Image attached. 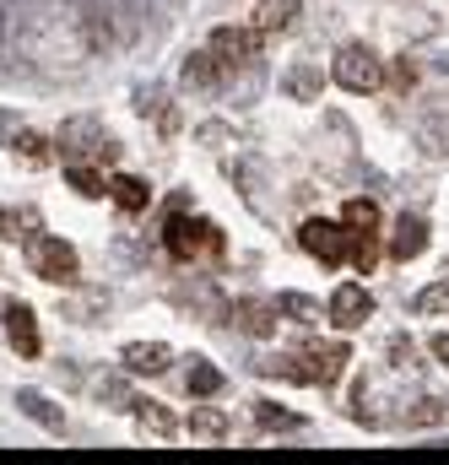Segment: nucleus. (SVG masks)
I'll return each mask as SVG.
<instances>
[{
    "mask_svg": "<svg viewBox=\"0 0 449 465\" xmlns=\"http://www.w3.org/2000/svg\"><path fill=\"white\" fill-rule=\"evenodd\" d=\"M11 33H16V44H22V54L38 65V71H82L98 49H93V38H87V27H82V16H76V0L71 5H55V0H38L22 22H11Z\"/></svg>",
    "mask_w": 449,
    "mask_h": 465,
    "instance_id": "obj_1",
    "label": "nucleus"
},
{
    "mask_svg": "<svg viewBox=\"0 0 449 465\" xmlns=\"http://www.w3.org/2000/svg\"><path fill=\"white\" fill-rule=\"evenodd\" d=\"M55 146H60V157H65V163H82V157L114 163V157H119V141L104 130V119H98V114H71L65 124H60Z\"/></svg>",
    "mask_w": 449,
    "mask_h": 465,
    "instance_id": "obj_2",
    "label": "nucleus"
},
{
    "mask_svg": "<svg viewBox=\"0 0 449 465\" xmlns=\"http://www.w3.org/2000/svg\"><path fill=\"white\" fill-rule=\"evenodd\" d=\"M163 243H168V254L185 260V265L201 260V254H223V232H217V223H206V217H185V212H168Z\"/></svg>",
    "mask_w": 449,
    "mask_h": 465,
    "instance_id": "obj_3",
    "label": "nucleus"
},
{
    "mask_svg": "<svg viewBox=\"0 0 449 465\" xmlns=\"http://www.w3.org/2000/svg\"><path fill=\"white\" fill-rule=\"evenodd\" d=\"M27 265H33V276H38V282H55V287H71V282L82 276L76 249H71L65 238H55V232L27 238Z\"/></svg>",
    "mask_w": 449,
    "mask_h": 465,
    "instance_id": "obj_4",
    "label": "nucleus"
},
{
    "mask_svg": "<svg viewBox=\"0 0 449 465\" xmlns=\"http://www.w3.org/2000/svg\"><path fill=\"white\" fill-rule=\"evenodd\" d=\"M331 76H336L346 93H374V87L384 82V60H379L368 44H341V49H336V65H331Z\"/></svg>",
    "mask_w": 449,
    "mask_h": 465,
    "instance_id": "obj_5",
    "label": "nucleus"
},
{
    "mask_svg": "<svg viewBox=\"0 0 449 465\" xmlns=\"http://www.w3.org/2000/svg\"><path fill=\"white\" fill-rule=\"evenodd\" d=\"M206 49H212V60L223 71H238V65H249L260 54V27H217Z\"/></svg>",
    "mask_w": 449,
    "mask_h": 465,
    "instance_id": "obj_6",
    "label": "nucleus"
},
{
    "mask_svg": "<svg viewBox=\"0 0 449 465\" xmlns=\"http://www.w3.org/2000/svg\"><path fill=\"white\" fill-rule=\"evenodd\" d=\"M227 320H233V331H244V336L265 341V336H276L282 309H276V298H238V303L227 309Z\"/></svg>",
    "mask_w": 449,
    "mask_h": 465,
    "instance_id": "obj_7",
    "label": "nucleus"
},
{
    "mask_svg": "<svg viewBox=\"0 0 449 465\" xmlns=\"http://www.w3.org/2000/svg\"><path fill=\"white\" fill-rule=\"evenodd\" d=\"M298 243L320 260V265H341V254H346V223H325V217H309L304 228H298Z\"/></svg>",
    "mask_w": 449,
    "mask_h": 465,
    "instance_id": "obj_8",
    "label": "nucleus"
},
{
    "mask_svg": "<svg viewBox=\"0 0 449 465\" xmlns=\"http://www.w3.org/2000/svg\"><path fill=\"white\" fill-rule=\"evenodd\" d=\"M412 141H417L428 157H449V104L444 98H434L428 109H417V119H412Z\"/></svg>",
    "mask_w": 449,
    "mask_h": 465,
    "instance_id": "obj_9",
    "label": "nucleus"
},
{
    "mask_svg": "<svg viewBox=\"0 0 449 465\" xmlns=\"http://www.w3.org/2000/svg\"><path fill=\"white\" fill-rule=\"evenodd\" d=\"M363 320H374V298L357 282H341L331 292V325L336 331H363Z\"/></svg>",
    "mask_w": 449,
    "mask_h": 465,
    "instance_id": "obj_10",
    "label": "nucleus"
},
{
    "mask_svg": "<svg viewBox=\"0 0 449 465\" xmlns=\"http://www.w3.org/2000/svg\"><path fill=\"white\" fill-rule=\"evenodd\" d=\"M304 362H309V384H336L341 373H346V362H352V351L341 347V341H314V347L304 351Z\"/></svg>",
    "mask_w": 449,
    "mask_h": 465,
    "instance_id": "obj_11",
    "label": "nucleus"
},
{
    "mask_svg": "<svg viewBox=\"0 0 449 465\" xmlns=\"http://www.w3.org/2000/svg\"><path fill=\"white\" fill-rule=\"evenodd\" d=\"M5 309V336H11V347L22 351V357H38L44 341H38V320H33V309L27 303H0Z\"/></svg>",
    "mask_w": 449,
    "mask_h": 465,
    "instance_id": "obj_12",
    "label": "nucleus"
},
{
    "mask_svg": "<svg viewBox=\"0 0 449 465\" xmlns=\"http://www.w3.org/2000/svg\"><path fill=\"white\" fill-rule=\"evenodd\" d=\"M119 362H125V373H168L174 347H163V341H130V347L119 351Z\"/></svg>",
    "mask_w": 449,
    "mask_h": 465,
    "instance_id": "obj_13",
    "label": "nucleus"
},
{
    "mask_svg": "<svg viewBox=\"0 0 449 465\" xmlns=\"http://www.w3.org/2000/svg\"><path fill=\"white\" fill-rule=\"evenodd\" d=\"M282 93H287L293 104H320V93H325V76H320V65H309V60L287 65V76H282Z\"/></svg>",
    "mask_w": 449,
    "mask_h": 465,
    "instance_id": "obj_14",
    "label": "nucleus"
},
{
    "mask_svg": "<svg viewBox=\"0 0 449 465\" xmlns=\"http://www.w3.org/2000/svg\"><path fill=\"white\" fill-rule=\"evenodd\" d=\"M16 411H22V417H33L44 433H65V411H60L44 390H16Z\"/></svg>",
    "mask_w": 449,
    "mask_h": 465,
    "instance_id": "obj_15",
    "label": "nucleus"
},
{
    "mask_svg": "<svg viewBox=\"0 0 449 465\" xmlns=\"http://www.w3.org/2000/svg\"><path fill=\"white\" fill-rule=\"evenodd\" d=\"M423 249H428V223H423V217H406V212H401V217H395V232H390V254H395V260L406 265V260H417Z\"/></svg>",
    "mask_w": 449,
    "mask_h": 465,
    "instance_id": "obj_16",
    "label": "nucleus"
},
{
    "mask_svg": "<svg viewBox=\"0 0 449 465\" xmlns=\"http://www.w3.org/2000/svg\"><path fill=\"white\" fill-rule=\"evenodd\" d=\"M130 417H135V428L152 433V439H174V433H179V417H174L163 401H130Z\"/></svg>",
    "mask_w": 449,
    "mask_h": 465,
    "instance_id": "obj_17",
    "label": "nucleus"
},
{
    "mask_svg": "<svg viewBox=\"0 0 449 465\" xmlns=\"http://www.w3.org/2000/svg\"><path fill=\"white\" fill-rule=\"evenodd\" d=\"M109 195H114V206H119V212H130V217L152 206V184H141V179H130V173L109 179Z\"/></svg>",
    "mask_w": 449,
    "mask_h": 465,
    "instance_id": "obj_18",
    "label": "nucleus"
},
{
    "mask_svg": "<svg viewBox=\"0 0 449 465\" xmlns=\"http://www.w3.org/2000/svg\"><path fill=\"white\" fill-rule=\"evenodd\" d=\"M406 428H449V401L444 395H423L406 406Z\"/></svg>",
    "mask_w": 449,
    "mask_h": 465,
    "instance_id": "obj_19",
    "label": "nucleus"
},
{
    "mask_svg": "<svg viewBox=\"0 0 449 465\" xmlns=\"http://www.w3.org/2000/svg\"><path fill=\"white\" fill-rule=\"evenodd\" d=\"M304 357H287V351H271V357H254V373L265 379H293V384H309V368H298Z\"/></svg>",
    "mask_w": 449,
    "mask_h": 465,
    "instance_id": "obj_20",
    "label": "nucleus"
},
{
    "mask_svg": "<svg viewBox=\"0 0 449 465\" xmlns=\"http://www.w3.org/2000/svg\"><path fill=\"white\" fill-rule=\"evenodd\" d=\"M293 22H298V0H260V11H254V27L260 33H282Z\"/></svg>",
    "mask_w": 449,
    "mask_h": 465,
    "instance_id": "obj_21",
    "label": "nucleus"
},
{
    "mask_svg": "<svg viewBox=\"0 0 449 465\" xmlns=\"http://www.w3.org/2000/svg\"><path fill=\"white\" fill-rule=\"evenodd\" d=\"M185 390H190V395H217V390H223V368H217V362H206V357H190Z\"/></svg>",
    "mask_w": 449,
    "mask_h": 465,
    "instance_id": "obj_22",
    "label": "nucleus"
},
{
    "mask_svg": "<svg viewBox=\"0 0 449 465\" xmlns=\"http://www.w3.org/2000/svg\"><path fill=\"white\" fill-rule=\"evenodd\" d=\"M254 422H260L265 433H298V428H304L298 411H282V406H271V401H254Z\"/></svg>",
    "mask_w": 449,
    "mask_h": 465,
    "instance_id": "obj_23",
    "label": "nucleus"
},
{
    "mask_svg": "<svg viewBox=\"0 0 449 465\" xmlns=\"http://www.w3.org/2000/svg\"><path fill=\"white\" fill-rule=\"evenodd\" d=\"M185 82H190V87H217V82H223V65L212 60V49H201V54L185 60Z\"/></svg>",
    "mask_w": 449,
    "mask_h": 465,
    "instance_id": "obj_24",
    "label": "nucleus"
},
{
    "mask_svg": "<svg viewBox=\"0 0 449 465\" xmlns=\"http://www.w3.org/2000/svg\"><path fill=\"white\" fill-rule=\"evenodd\" d=\"M341 223H346V232H379V206L363 201V195H352L346 212H341Z\"/></svg>",
    "mask_w": 449,
    "mask_h": 465,
    "instance_id": "obj_25",
    "label": "nucleus"
},
{
    "mask_svg": "<svg viewBox=\"0 0 449 465\" xmlns=\"http://www.w3.org/2000/svg\"><path fill=\"white\" fill-rule=\"evenodd\" d=\"M93 395H98V406H109V411H130V401H135L119 373H104V379L93 384Z\"/></svg>",
    "mask_w": 449,
    "mask_h": 465,
    "instance_id": "obj_26",
    "label": "nucleus"
},
{
    "mask_svg": "<svg viewBox=\"0 0 449 465\" xmlns=\"http://www.w3.org/2000/svg\"><path fill=\"white\" fill-rule=\"evenodd\" d=\"M190 433H195V439H227V411L195 406V411H190Z\"/></svg>",
    "mask_w": 449,
    "mask_h": 465,
    "instance_id": "obj_27",
    "label": "nucleus"
},
{
    "mask_svg": "<svg viewBox=\"0 0 449 465\" xmlns=\"http://www.w3.org/2000/svg\"><path fill=\"white\" fill-rule=\"evenodd\" d=\"M11 146H16V157H22V163H33V168H44V163L55 157V152H49V141H44L38 130H16V135H11Z\"/></svg>",
    "mask_w": 449,
    "mask_h": 465,
    "instance_id": "obj_28",
    "label": "nucleus"
},
{
    "mask_svg": "<svg viewBox=\"0 0 449 465\" xmlns=\"http://www.w3.org/2000/svg\"><path fill=\"white\" fill-rule=\"evenodd\" d=\"M65 179H71V190H76V195H87V201H98V195H109V184H104V173H98V168H87V163H71V168H65Z\"/></svg>",
    "mask_w": 449,
    "mask_h": 465,
    "instance_id": "obj_29",
    "label": "nucleus"
},
{
    "mask_svg": "<svg viewBox=\"0 0 449 465\" xmlns=\"http://www.w3.org/2000/svg\"><path fill=\"white\" fill-rule=\"evenodd\" d=\"M276 309H282V314H293L298 325H314V320H320V303H314V298H304V292H282V298H276Z\"/></svg>",
    "mask_w": 449,
    "mask_h": 465,
    "instance_id": "obj_30",
    "label": "nucleus"
},
{
    "mask_svg": "<svg viewBox=\"0 0 449 465\" xmlns=\"http://www.w3.org/2000/svg\"><path fill=\"white\" fill-rule=\"evenodd\" d=\"M346 254H352V265L368 276V271H374V260H379V249H374V232H352V238H346Z\"/></svg>",
    "mask_w": 449,
    "mask_h": 465,
    "instance_id": "obj_31",
    "label": "nucleus"
},
{
    "mask_svg": "<svg viewBox=\"0 0 449 465\" xmlns=\"http://www.w3.org/2000/svg\"><path fill=\"white\" fill-rule=\"evenodd\" d=\"M417 314H449V276L417 292Z\"/></svg>",
    "mask_w": 449,
    "mask_h": 465,
    "instance_id": "obj_32",
    "label": "nucleus"
},
{
    "mask_svg": "<svg viewBox=\"0 0 449 465\" xmlns=\"http://www.w3.org/2000/svg\"><path fill=\"white\" fill-rule=\"evenodd\" d=\"M390 368H401V373H412V368H417V341H412V336H390Z\"/></svg>",
    "mask_w": 449,
    "mask_h": 465,
    "instance_id": "obj_33",
    "label": "nucleus"
},
{
    "mask_svg": "<svg viewBox=\"0 0 449 465\" xmlns=\"http://www.w3.org/2000/svg\"><path fill=\"white\" fill-rule=\"evenodd\" d=\"M195 141H201V146H233V130H227L223 119H206V124L195 130Z\"/></svg>",
    "mask_w": 449,
    "mask_h": 465,
    "instance_id": "obj_34",
    "label": "nucleus"
},
{
    "mask_svg": "<svg viewBox=\"0 0 449 465\" xmlns=\"http://www.w3.org/2000/svg\"><path fill=\"white\" fill-rule=\"evenodd\" d=\"M135 114H141V119L163 114V87H141V93H135Z\"/></svg>",
    "mask_w": 449,
    "mask_h": 465,
    "instance_id": "obj_35",
    "label": "nucleus"
},
{
    "mask_svg": "<svg viewBox=\"0 0 449 465\" xmlns=\"http://www.w3.org/2000/svg\"><path fill=\"white\" fill-rule=\"evenodd\" d=\"M16 232H22V212H0V238H5V243H11V238H16Z\"/></svg>",
    "mask_w": 449,
    "mask_h": 465,
    "instance_id": "obj_36",
    "label": "nucleus"
},
{
    "mask_svg": "<svg viewBox=\"0 0 449 465\" xmlns=\"http://www.w3.org/2000/svg\"><path fill=\"white\" fill-rule=\"evenodd\" d=\"M434 357L449 368V331H439V336H434Z\"/></svg>",
    "mask_w": 449,
    "mask_h": 465,
    "instance_id": "obj_37",
    "label": "nucleus"
},
{
    "mask_svg": "<svg viewBox=\"0 0 449 465\" xmlns=\"http://www.w3.org/2000/svg\"><path fill=\"white\" fill-rule=\"evenodd\" d=\"M5 38H11V11L0 5V49H5Z\"/></svg>",
    "mask_w": 449,
    "mask_h": 465,
    "instance_id": "obj_38",
    "label": "nucleus"
}]
</instances>
